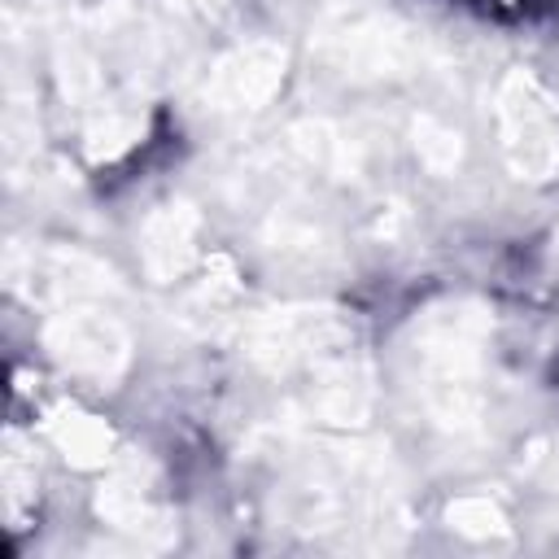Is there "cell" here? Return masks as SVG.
Here are the masks:
<instances>
[{"label":"cell","instance_id":"obj_1","mask_svg":"<svg viewBox=\"0 0 559 559\" xmlns=\"http://www.w3.org/2000/svg\"><path fill=\"white\" fill-rule=\"evenodd\" d=\"M454 4H467L485 17H502V22H533L537 13L550 9V0H454Z\"/></svg>","mask_w":559,"mask_h":559}]
</instances>
